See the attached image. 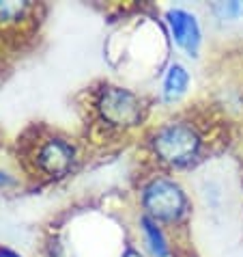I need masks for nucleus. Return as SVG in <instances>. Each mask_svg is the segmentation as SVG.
Segmentation results:
<instances>
[{
  "label": "nucleus",
  "instance_id": "obj_1",
  "mask_svg": "<svg viewBox=\"0 0 243 257\" xmlns=\"http://www.w3.org/2000/svg\"><path fill=\"white\" fill-rule=\"evenodd\" d=\"M206 132L190 117H174L153 125L144 137L148 158L164 171H183L202 160Z\"/></svg>",
  "mask_w": 243,
  "mask_h": 257
},
{
  "label": "nucleus",
  "instance_id": "obj_2",
  "mask_svg": "<svg viewBox=\"0 0 243 257\" xmlns=\"http://www.w3.org/2000/svg\"><path fill=\"white\" fill-rule=\"evenodd\" d=\"M148 99L123 84L104 82L90 93L88 112L97 130L106 134H127L148 119Z\"/></svg>",
  "mask_w": 243,
  "mask_h": 257
},
{
  "label": "nucleus",
  "instance_id": "obj_3",
  "mask_svg": "<svg viewBox=\"0 0 243 257\" xmlns=\"http://www.w3.org/2000/svg\"><path fill=\"white\" fill-rule=\"evenodd\" d=\"M140 214L157 220L164 227H183L192 216V197L176 177L157 173L138 188Z\"/></svg>",
  "mask_w": 243,
  "mask_h": 257
},
{
  "label": "nucleus",
  "instance_id": "obj_4",
  "mask_svg": "<svg viewBox=\"0 0 243 257\" xmlns=\"http://www.w3.org/2000/svg\"><path fill=\"white\" fill-rule=\"evenodd\" d=\"M80 149L76 141L60 132H41L28 145L26 167L46 182H60L76 171Z\"/></svg>",
  "mask_w": 243,
  "mask_h": 257
},
{
  "label": "nucleus",
  "instance_id": "obj_5",
  "mask_svg": "<svg viewBox=\"0 0 243 257\" xmlns=\"http://www.w3.org/2000/svg\"><path fill=\"white\" fill-rule=\"evenodd\" d=\"M164 24H166L170 41L178 52H183L188 59H198L204 44L202 22L198 13L188 7H168L164 11Z\"/></svg>",
  "mask_w": 243,
  "mask_h": 257
},
{
  "label": "nucleus",
  "instance_id": "obj_6",
  "mask_svg": "<svg viewBox=\"0 0 243 257\" xmlns=\"http://www.w3.org/2000/svg\"><path fill=\"white\" fill-rule=\"evenodd\" d=\"M192 87V74L190 67L181 61H170L162 71V82H160V99L166 106H174L190 93Z\"/></svg>",
  "mask_w": 243,
  "mask_h": 257
},
{
  "label": "nucleus",
  "instance_id": "obj_7",
  "mask_svg": "<svg viewBox=\"0 0 243 257\" xmlns=\"http://www.w3.org/2000/svg\"><path fill=\"white\" fill-rule=\"evenodd\" d=\"M138 231H140V242L142 248L148 257H172V242L168 238L166 227L160 225L157 220L138 214Z\"/></svg>",
  "mask_w": 243,
  "mask_h": 257
},
{
  "label": "nucleus",
  "instance_id": "obj_8",
  "mask_svg": "<svg viewBox=\"0 0 243 257\" xmlns=\"http://www.w3.org/2000/svg\"><path fill=\"white\" fill-rule=\"evenodd\" d=\"M32 11L34 5L26 3V0H0V26L11 28L26 24Z\"/></svg>",
  "mask_w": 243,
  "mask_h": 257
},
{
  "label": "nucleus",
  "instance_id": "obj_9",
  "mask_svg": "<svg viewBox=\"0 0 243 257\" xmlns=\"http://www.w3.org/2000/svg\"><path fill=\"white\" fill-rule=\"evenodd\" d=\"M211 13L222 22H237V20L243 18V3H216L211 5Z\"/></svg>",
  "mask_w": 243,
  "mask_h": 257
},
{
  "label": "nucleus",
  "instance_id": "obj_10",
  "mask_svg": "<svg viewBox=\"0 0 243 257\" xmlns=\"http://www.w3.org/2000/svg\"><path fill=\"white\" fill-rule=\"evenodd\" d=\"M16 186H20V180L13 173H9L6 169L0 167V190H11Z\"/></svg>",
  "mask_w": 243,
  "mask_h": 257
},
{
  "label": "nucleus",
  "instance_id": "obj_11",
  "mask_svg": "<svg viewBox=\"0 0 243 257\" xmlns=\"http://www.w3.org/2000/svg\"><path fill=\"white\" fill-rule=\"evenodd\" d=\"M0 257H24L20 251H16V248L6 246V244H0Z\"/></svg>",
  "mask_w": 243,
  "mask_h": 257
}]
</instances>
